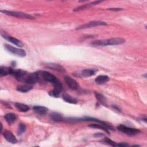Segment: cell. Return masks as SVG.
I'll list each match as a JSON object with an SVG mask.
<instances>
[{"label": "cell", "instance_id": "obj_17", "mask_svg": "<svg viewBox=\"0 0 147 147\" xmlns=\"http://www.w3.org/2000/svg\"><path fill=\"white\" fill-rule=\"evenodd\" d=\"M4 118H5V119L6 120V121L9 125H11V124L13 123L16 121V119L17 118V115L14 113H10L6 114L5 115Z\"/></svg>", "mask_w": 147, "mask_h": 147}, {"label": "cell", "instance_id": "obj_28", "mask_svg": "<svg viewBox=\"0 0 147 147\" xmlns=\"http://www.w3.org/2000/svg\"><path fill=\"white\" fill-rule=\"evenodd\" d=\"M26 125L24 123H21L19 125V126L18 127V130H17V134L18 135H21L22 133H24L25 132V131L26 130Z\"/></svg>", "mask_w": 147, "mask_h": 147}, {"label": "cell", "instance_id": "obj_6", "mask_svg": "<svg viewBox=\"0 0 147 147\" xmlns=\"http://www.w3.org/2000/svg\"><path fill=\"white\" fill-rule=\"evenodd\" d=\"M52 84L53 86V89L52 91H49L48 94L51 96L58 98L59 97L60 92L63 88L61 83L57 79L54 83H53Z\"/></svg>", "mask_w": 147, "mask_h": 147}, {"label": "cell", "instance_id": "obj_22", "mask_svg": "<svg viewBox=\"0 0 147 147\" xmlns=\"http://www.w3.org/2000/svg\"><path fill=\"white\" fill-rule=\"evenodd\" d=\"M15 106L21 112H27L29 110V106L28 105L22 103H16Z\"/></svg>", "mask_w": 147, "mask_h": 147}, {"label": "cell", "instance_id": "obj_24", "mask_svg": "<svg viewBox=\"0 0 147 147\" xmlns=\"http://www.w3.org/2000/svg\"><path fill=\"white\" fill-rule=\"evenodd\" d=\"M11 69H12V68H10V67L1 66L0 67V75H1V76L10 75Z\"/></svg>", "mask_w": 147, "mask_h": 147}, {"label": "cell", "instance_id": "obj_11", "mask_svg": "<svg viewBox=\"0 0 147 147\" xmlns=\"http://www.w3.org/2000/svg\"><path fill=\"white\" fill-rule=\"evenodd\" d=\"M64 79L68 85V86L73 90H76L78 88V82L71 77L65 75L64 76Z\"/></svg>", "mask_w": 147, "mask_h": 147}, {"label": "cell", "instance_id": "obj_5", "mask_svg": "<svg viewBox=\"0 0 147 147\" xmlns=\"http://www.w3.org/2000/svg\"><path fill=\"white\" fill-rule=\"evenodd\" d=\"M4 46H5V49L8 52H9L10 53H11L16 56H19L21 57H24L26 56V52L24 49L17 48L14 47H13L12 45H9V44H5Z\"/></svg>", "mask_w": 147, "mask_h": 147}, {"label": "cell", "instance_id": "obj_18", "mask_svg": "<svg viewBox=\"0 0 147 147\" xmlns=\"http://www.w3.org/2000/svg\"><path fill=\"white\" fill-rule=\"evenodd\" d=\"M110 78L107 75H99L95 79V82L96 84H103L106 83H107L109 80Z\"/></svg>", "mask_w": 147, "mask_h": 147}, {"label": "cell", "instance_id": "obj_30", "mask_svg": "<svg viewBox=\"0 0 147 147\" xmlns=\"http://www.w3.org/2000/svg\"><path fill=\"white\" fill-rule=\"evenodd\" d=\"M94 137H101L104 136V134L102 133H95L94 134Z\"/></svg>", "mask_w": 147, "mask_h": 147}, {"label": "cell", "instance_id": "obj_16", "mask_svg": "<svg viewBox=\"0 0 147 147\" xmlns=\"http://www.w3.org/2000/svg\"><path fill=\"white\" fill-rule=\"evenodd\" d=\"M96 72V69H84L82 70L80 73L79 75L82 76V77H89V76H93L95 74Z\"/></svg>", "mask_w": 147, "mask_h": 147}, {"label": "cell", "instance_id": "obj_29", "mask_svg": "<svg viewBox=\"0 0 147 147\" xmlns=\"http://www.w3.org/2000/svg\"><path fill=\"white\" fill-rule=\"evenodd\" d=\"M107 10H113V11H119L121 10H122V9L121 8H118V7H112V8H109L107 9Z\"/></svg>", "mask_w": 147, "mask_h": 147}, {"label": "cell", "instance_id": "obj_1", "mask_svg": "<svg viewBox=\"0 0 147 147\" xmlns=\"http://www.w3.org/2000/svg\"><path fill=\"white\" fill-rule=\"evenodd\" d=\"M64 121H66V122H70V123H76V122H82V121H84H84H94V122H96L98 123H99L103 125L109 131V130L114 131L115 130V129L114 128V127L113 126L107 123V122H104V121L100 120L99 119H97V118H92V117H83L82 118L69 117V118H64Z\"/></svg>", "mask_w": 147, "mask_h": 147}, {"label": "cell", "instance_id": "obj_26", "mask_svg": "<svg viewBox=\"0 0 147 147\" xmlns=\"http://www.w3.org/2000/svg\"><path fill=\"white\" fill-rule=\"evenodd\" d=\"M90 127H92V128H95V129H102L104 131H105L106 132H107V133H109V131L102 124L98 123H91L88 125V126Z\"/></svg>", "mask_w": 147, "mask_h": 147}, {"label": "cell", "instance_id": "obj_7", "mask_svg": "<svg viewBox=\"0 0 147 147\" xmlns=\"http://www.w3.org/2000/svg\"><path fill=\"white\" fill-rule=\"evenodd\" d=\"M10 75L13 76L18 80L24 81L28 74L23 69H15L12 68Z\"/></svg>", "mask_w": 147, "mask_h": 147}, {"label": "cell", "instance_id": "obj_20", "mask_svg": "<svg viewBox=\"0 0 147 147\" xmlns=\"http://www.w3.org/2000/svg\"><path fill=\"white\" fill-rule=\"evenodd\" d=\"M33 109L40 115H44L48 111V109L46 107L42 106H34Z\"/></svg>", "mask_w": 147, "mask_h": 147}, {"label": "cell", "instance_id": "obj_27", "mask_svg": "<svg viewBox=\"0 0 147 147\" xmlns=\"http://www.w3.org/2000/svg\"><path fill=\"white\" fill-rule=\"evenodd\" d=\"M103 141L105 143H106V144H108V145H109L110 146H118L119 143H117V142H115L113 141L112 140H111L109 137H105L104 139L103 140Z\"/></svg>", "mask_w": 147, "mask_h": 147}, {"label": "cell", "instance_id": "obj_14", "mask_svg": "<svg viewBox=\"0 0 147 147\" xmlns=\"http://www.w3.org/2000/svg\"><path fill=\"white\" fill-rule=\"evenodd\" d=\"M102 1H93L92 2H90L89 3H87V4H85V5H83L81 6H79V7H78L75 9H74V11H81V10H85L88 7H90L91 6H95V5H96L100 3H101Z\"/></svg>", "mask_w": 147, "mask_h": 147}, {"label": "cell", "instance_id": "obj_2", "mask_svg": "<svg viewBox=\"0 0 147 147\" xmlns=\"http://www.w3.org/2000/svg\"><path fill=\"white\" fill-rule=\"evenodd\" d=\"M39 82H49L52 84L57 80V78L47 71H38Z\"/></svg>", "mask_w": 147, "mask_h": 147}, {"label": "cell", "instance_id": "obj_21", "mask_svg": "<svg viewBox=\"0 0 147 147\" xmlns=\"http://www.w3.org/2000/svg\"><path fill=\"white\" fill-rule=\"evenodd\" d=\"M50 117L52 120L57 122L64 121V118L62 116V115L57 112H53L52 113H51Z\"/></svg>", "mask_w": 147, "mask_h": 147}, {"label": "cell", "instance_id": "obj_19", "mask_svg": "<svg viewBox=\"0 0 147 147\" xmlns=\"http://www.w3.org/2000/svg\"><path fill=\"white\" fill-rule=\"evenodd\" d=\"M62 98L65 102L69 103L76 104L78 102V100L76 98H75L66 93H64L62 95Z\"/></svg>", "mask_w": 147, "mask_h": 147}, {"label": "cell", "instance_id": "obj_23", "mask_svg": "<svg viewBox=\"0 0 147 147\" xmlns=\"http://www.w3.org/2000/svg\"><path fill=\"white\" fill-rule=\"evenodd\" d=\"M32 88V86L29 85H20L16 87V90L21 92H27Z\"/></svg>", "mask_w": 147, "mask_h": 147}, {"label": "cell", "instance_id": "obj_12", "mask_svg": "<svg viewBox=\"0 0 147 147\" xmlns=\"http://www.w3.org/2000/svg\"><path fill=\"white\" fill-rule=\"evenodd\" d=\"M2 134L5 140L9 142L11 144H17L18 142V140L11 131L6 130L2 133Z\"/></svg>", "mask_w": 147, "mask_h": 147}, {"label": "cell", "instance_id": "obj_13", "mask_svg": "<svg viewBox=\"0 0 147 147\" xmlns=\"http://www.w3.org/2000/svg\"><path fill=\"white\" fill-rule=\"evenodd\" d=\"M125 42V40L123 38L116 37L106 40V44L107 45H117L123 44Z\"/></svg>", "mask_w": 147, "mask_h": 147}, {"label": "cell", "instance_id": "obj_4", "mask_svg": "<svg viewBox=\"0 0 147 147\" xmlns=\"http://www.w3.org/2000/svg\"><path fill=\"white\" fill-rule=\"evenodd\" d=\"M117 129L118 131L129 136H134L138 134L141 131L140 130L138 129L127 127L122 124L118 125L117 126Z\"/></svg>", "mask_w": 147, "mask_h": 147}, {"label": "cell", "instance_id": "obj_9", "mask_svg": "<svg viewBox=\"0 0 147 147\" xmlns=\"http://www.w3.org/2000/svg\"><path fill=\"white\" fill-rule=\"evenodd\" d=\"M24 82H25L26 83L28 84H35L37 82H39V76L38 71L28 74Z\"/></svg>", "mask_w": 147, "mask_h": 147}, {"label": "cell", "instance_id": "obj_3", "mask_svg": "<svg viewBox=\"0 0 147 147\" xmlns=\"http://www.w3.org/2000/svg\"><path fill=\"white\" fill-rule=\"evenodd\" d=\"M1 12L3 13L6 15L17 17V18H24V19H29V20L34 19V17H33L32 16H31L30 14L25 13L24 12L16 11H9V10H1Z\"/></svg>", "mask_w": 147, "mask_h": 147}, {"label": "cell", "instance_id": "obj_10", "mask_svg": "<svg viewBox=\"0 0 147 147\" xmlns=\"http://www.w3.org/2000/svg\"><path fill=\"white\" fill-rule=\"evenodd\" d=\"M1 36H2L5 40H7V41H9L10 42H11V43H12V44H14V45L18 46V47H24V44H23V42H22L21 40H18V39H17V38H14V37H11V36H9L8 34H7L5 33H4V34H3L2 33H1Z\"/></svg>", "mask_w": 147, "mask_h": 147}, {"label": "cell", "instance_id": "obj_15", "mask_svg": "<svg viewBox=\"0 0 147 147\" xmlns=\"http://www.w3.org/2000/svg\"><path fill=\"white\" fill-rule=\"evenodd\" d=\"M46 67L49 68H51L52 69L57 71L59 72H65V68L63 66H61V65L58 64L49 63V64H46Z\"/></svg>", "mask_w": 147, "mask_h": 147}, {"label": "cell", "instance_id": "obj_31", "mask_svg": "<svg viewBox=\"0 0 147 147\" xmlns=\"http://www.w3.org/2000/svg\"><path fill=\"white\" fill-rule=\"evenodd\" d=\"M112 107L114 109H115V110H117V111H120V109H119V108L117 106H116V105H113L112 106Z\"/></svg>", "mask_w": 147, "mask_h": 147}, {"label": "cell", "instance_id": "obj_8", "mask_svg": "<svg viewBox=\"0 0 147 147\" xmlns=\"http://www.w3.org/2000/svg\"><path fill=\"white\" fill-rule=\"evenodd\" d=\"M107 24L105 22L103 21H91L88 23L84 24L83 25H82L78 27L76 29L77 30H81V29H85L87 28H90L95 26H104V25H107Z\"/></svg>", "mask_w": 147, "mask_h": 147}, {"label": "cell", "instance_id": "obj_25", "mask_svg": "<svg viewBox=\"0 0 147 147\" xmlns=\"http://www.w3.org/2000/svg\"><path fill=\"white\" fill-rule=\"evenodd\" d=\"M95 95L98 100V101L101 104L104 106L106 105V98L102 94L98 92H95Z\"/></svg>", "mask_w": 147, "mask_h": 147}]
</instances>
